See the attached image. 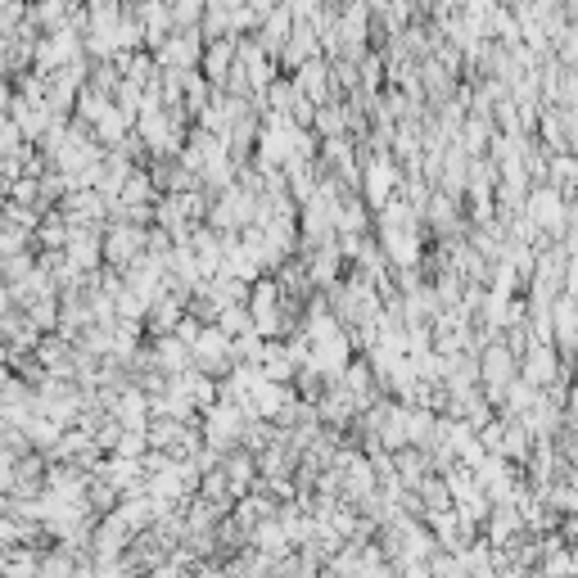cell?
I'll list each match as a JSON object with an SVG mask.
<instances>
[{
  "instance_id": "13",
  "label": "cell",
  "mask_w": 578,
  "mask_h": 578,
  "mask_svg": "<svg viewBox=\"0 0 578 578\" xmlns=\"http://www.w3.org/2000/svg\"><path fill=\"white\" fill-rule=\"evenodd\" d=\"M0 127H5V109H0Z\"/></svg>"
},
{
  "instance_id": "4",
  "label": "cell",
  "mask_w": 578,
  "mask_h": 578,
  "mask_svg": "<svg viewBox=\"0 0 578 578\" xmlns=\"http://www.w3.org/2000/svg\"><path fill=\"white\" fill-rule=\"evenodd\" d=\"M231 64H235V37H212V41H204L199 73H204V82H208V86H218V90H222V82H226Z\"/></svg>"
},
{
  "instance_id": "14",
  "label": "cell",
  "mask_w": 578,
  "mask_h": 578,
  "mask_svg": "<svg viewBox=\"0 0 578 578\" xmlns=\"http://www.w3.org/2000/svg\"><path fill=\"white\" fill-rule=\"evenodd\" d=\"M340 5H357V0H340Z\"/></svg>"
},
{
  "instance_id": "2",
  "label": "cell",
  "mask_w": 578,
  "mask_h": 578,
  "mask_svg": "<svg viewBox=\"0 0 578 578\" xmlns=\"http://www.w3.org/2000/svg\"><path fill=\"white\" fill-rule=\"evenodd\" d=\"M294 90L303 100H312V104H325L330 100V90H334V77H330V59L325 54H312V59H303V64L294 69Z\"/></svg>"
},
{
  "instance_id": "8",
  "label": "cell",
  "mask_w": 578,
  "mask_h": 578,
  "mask_svg": "<svg viewBox=\"0 0 578 578\" xmlns=\"http://www.w3.org/2000/svg\"><path fill=\"white\" fill-rule=\"evenodd\" d=\"M82 14H86V33H113V23L123 19V0H82Z\"/></svg>"
},
{
  "instance_id": "6",
  "label": "cell",
  "mask_w": 578,
  "mask_h": 578,
  "mask_svg": "<svg viewBox=\"0 0 578 578\" xmlns=\"http://www.w3.org/2000/svg\"><path fill=\"white\" fill-rule=\"evenodd\" d=\"M290 27H294V14L276 0V5H271V10L258 19V46H262L271 59H276L281 46H285V37H290Z\"/></svg>"
},
{
  "instance_id": "3",
  "label": "cell",
  "mask_w": 578,
  "mask_h": 578,
  "mask_svg": "<svg viewBox=\"0 0 578 578\" xmlns=\"http://www.w3.org/2000/svg\"><path fill=\"white\" fill-rule=\"evenodd\" d=\"M312 54H321V41H317V33H312V23H308V19H294L290 37H285V46H281V54H276V69H298L303 59H312Z\"/></svg>"
},
{
  "instance_id": "7",
  "label": "cell",
  "mask_w": 578,
  "mask_h": 578,
  "mask_svg": "<svg viewBox=\"0 0 578 578\" xmlns=\"http://www.w3.org/2000/svg\"><path fill=\"white\" fill-rule=\"evenodd\" d=\"M529 212H533V226H546V231H556V226H565V204H561V190H552V186H542V190H533L529 195Z\"/></svg>"
},
{
  "instance_id": "1",
  "label": "cell",
  "mask_w": 578,
  "mask_h": 578,
  "mask_svg": "<svg viewBox=\"0 0 578 578\" xmlns=\"http://www.w3.org/2000/svg\"><path fill=\"white\" fill-rule=\"evenodd\" d=\"M149 54H155L159 69H199L204 37H199V27H176V33H168Z\"/></svg>"
},
{
  "instance_id": "9",
  "label": "cell",
  "mask_w": 578,
  "mask_h": 578,
  "mask_svg": "<svg viewBox=\"0 0 578 578\" xmlns=\"http://www.w3.org/2000/svg\"><path fill=\"white\" fill-rule=\"evenodd\" d=\"M393 181H398V172H393L389 159H376V163L367 168V195H371V204H384V199H389Z\"/></svg>"
},
{
  "instance_id": "5",
  "label": "cell",
  "mask_w": 578,
  "mask_h": 578,
  "mask_svg": "<svg viewBox=\"0 0 578 578\" xmlns=\"http://www.w3.org/2000/svg\"><path fill=\"white\" fill-rule=\"evenodd\" d=\"M140 249H145V231H140L136 222H113V226H109V235H104L109 262H123V267H127Z\"/></svg>"
},
{
  "instance_id": "10",
  "label": "cell",
  "mask_w": 578,
  "mask_h": 578,
  "mask_svg": "<svg viewBox=\"0 0 578 578\" xmlns=\"http://www.w3.org/2000/svg\"><path fill=\"white\" fill-rule=\"evenodd\" d=\"M73 104H77V118H82V123H96V118H100V113H104L113 100L104 96V90H96V86L86 82V86L77 90V100H73Z\"/></svg>"
},
{
  "instance_id": "11",
  "label": "cell",
  "mask_w": 578,
  "mask_h": 578,
  "mask_svg": "<svg viewBox=\"0 0 578 578\" xmlns=\"http://www.w3.org/2000/svg\"><path fill=\"white\" fill-rule=\"evenodd\" d=\"M168 14H172V33L176 27H199L204 0H168Z\"/></svg>"
},
{
  "instance_id": "12",
  "label": "cell",
  "mask_w": 578,
  "mask_h": 578,
  "mask_svg": "<svg viewBox=\"0 0 578 578\" xmlns=\"http://www.w3.org/2000/svg\"><path fill=\"white\" fill-rule=\"evenodd\" d=\"M525 376H529V384H533V389L552 380V376H556V367H552V353H546V348H533V353H529V367H525Z\"/></svg>"
}]
</instances>
